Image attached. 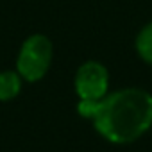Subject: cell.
Listing matches in <instances>:
<instances>
[{
    "label": "cell",
    "instance_id": "cell-1",
    "mask_svg": "<svg viewBox=\"0 0 152 152\" xmlns=\"http://www.w3.org/2000/svg\"><path fill=\"white\" fill-rule=\"evenodd\" d=\"M95 129L111 143H131L152 127V95L141 88H124L106 95L93 116Z\"/></svg>",
    "mask_w": 152,
    "mask_h": 152
},
{
    "label": "cell",
    "instance_id": "cell-2",
    "mask_svg": "<svg viewBox=\"0 0 152 152\" xmlns=\"http://www.w3.org/2000/svg\"><path fill=\"white\" fill-rule=\"evenodd\" d=\"M52 41L45 34H32L20 47L16 57V72L23 81L38 83L47 75L52 63Z\"/></svg>",
    "mask_w": 152,
    "mask_h": 152
},
{
    "label": "cell",
    "instance_id": "cell-3",
    "mask_svg": "<svg viewBox=\"0 0 152 152\" xmlns=\"http://www.w3.org/2000/svg\"><path fill=\"white\" fill-rule=\"evenodd\" d=\"M75 93L83 100H100L107 95L109 73L107 68L99 61H86L75 72L73 79Z\"/></svg>",
    "mask_w": 152,
    "mask_h": 152
},
{
    "label": "cell",
    "instance_id": "cell-4",
    "mask_svg": "<svg viewBox=\"0 0 152 152\" xmlns=\"http://www.w3.org/2000/svg\"><path fill=\"white\" fill-rule=\"evenodd\" d=\"M22 90V77L15 70L0 72V102L13 100Z\"/></svg>",
    "mask_w": 152,
    "mask_h": 152
},
{
    "label": "cell",
    "instance_id": "cell-5",
    "mask_svg": "<svg viewBox=\"0 0 152 152\" xmlns=\"http://www.w3.org/2000/svg\"><path fill=\"white\" fill-rule=\"evenodd\" d=\"M134 47H136V52L141 57V61H145L147 64L152 66V20L147 25H143V29L138 32Z\"/></svg>",
    "mask_w": 152,
    "mask_h": 152
},
{
    "label": "cell",
    "instance_id": "cell-6",
    "mask_svg": "<svg viewBox=\"0 0 152 152\" xmlns=\"http://www.w3.org/2000/svg\"><path fill=\"white\" fill-rule=\"evenodd\" d=\"M99 102L100 100H79V106H77V111H79V115L81 116H84V118H91L93 120V116H95V113H97V109H99Z\"/></svg>",
    "mask_w": 152,
    "mask_h": 152
}]
</instances>
